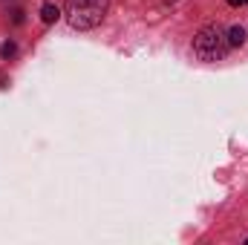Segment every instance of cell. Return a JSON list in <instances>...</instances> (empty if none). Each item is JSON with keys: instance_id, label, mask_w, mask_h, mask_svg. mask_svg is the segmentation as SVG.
Returning <instances> with one entry per match:
<instances>
[{"instance_id": "obj_1", "label": "cell", "mask_w": 248, "mask_h": 245, "mask_svg": "<svg viewBox=\"0 0 248 245\" xmlns=\"http://www.w3.org/2000/svg\"><path fill=\"white\" fill-rule=\"evenodd\" d=\"M110 0H66V20L75 29H93L104 20Z\"/></svg>"}, {"instance_id": "obj_2", "label": "cell", "mask_w": 248, "mask_h": 245, "mask_svg": "<svg viewBox=\"0 0 248 245\" xmlns=\"http://www.w3.org/2000/svg\"><path fill=\"white\" fill-rule=\"evenodd\" d=\"M228 35L217 26V23H211V26H202L199 32H196V38H193V52L202 58V61H217V58H222L225 52H228Z\"/></svg>"}, {"instance_id": "obj_3", "label": "cell", "mask_w": 248, "mask_h": 245, "mask_svg": "<svg viewBox=\"0 0 248 245\" xmlns=\"http://www.w3.org/2000/svg\"><path fill=\"white\" fill-rule=\"evenodd\" d=\"M58 17H61V9H58L55 3H44V6H41V20H44V23H55Z\"/></svg>"}, {"instance_id": "obj_4", "label": "cell", "mask_w": 248, "mask_h": 245, "mask_svg": "<svg viewBox=\"0 0 248 245\" xmlns=\"http://www.w3.org/2000/svg\"><path fill=\"white\" fill-rule=\"evenodd\" d=\"M228 44H231V46H243V44H246V29H243V26H234V29L228 32Z\"/></svg>"}, {"instance_id": "obj_5", "label": "cell", "mask_w": 248, "mask_h": 245, "mask_svg": "<svg viewBox=\"0 0 248 245\" xmlns=\"http://www.w3.org/2000/svg\"><path fill=\"white\" fill-rule=\"evenodd\" d=\"M15 52H17V46H15V44H3V46H0V55H3V58H12Z\"/></svg>"}, {"instance_id": "obj_6", "label": "cell", "mask_w": 248, "mask_h": 245, "mask_svg": "<svg viewBox=\"0 0 248 245\" xmlns=\"http://www.w3.org/2000/svg\"><path fill=\"white\" fill-rule=\"evenodd\" d=\"M228 3H231V6H246L248 0H228Z\"/></svg>"}]
</instances>
